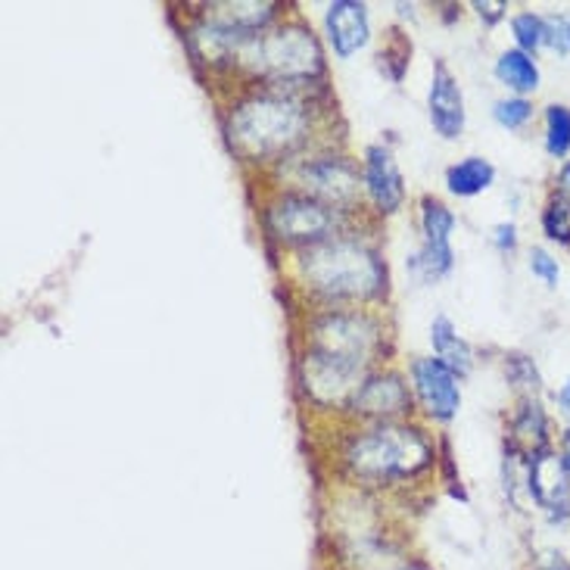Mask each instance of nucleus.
I'll return each mask as SVG.
<instances>
[{"instance_id":"nucleus-1","label":"nucleus","mask_w":570,"mask_h":570,"mask_svg":"<svg viewBox=\"0 0 570 570\" xmlns=\"http://www.w3.org/2000/svg\"><path fill=\"white\" fill-rule=\"evenodd\" d=\"M228 147L247 163L296 154L312 135V104L291 88H263L237 100L225 119Z\"/></svg>"},{"instance_id":"nucleus-2","label":"nucleus","mask_w":570,"mask_h":570,"mask_svg":"<svg viewBox=\"0 0 570 570\" xmlns=\"http://www.w3.org/2000/svg\"><path fill=\"white\" fill-rule=\"evenodd\" d=\"M299 278L327 303H368L384 296L390 284L384 256L358 237H334L318 247L299 249Z\"/></svg>"},{"instance_id":"nucleus-3","label":"nucleus","mask_w":570,"mask_h":570,"mask_svg":"<svg viewBox=\"0 0 570 570\" xmlns=\"http://www.w3.org/2000/svg\"><path fill=\"white\" fill-rule=\"evenodd\" d=\"M237 66L263 78L265 88H308L324 76L322 41L306 22H281L249 38Z\"/></svg>"},{"instance_id":"nucleus-4","label":"nucleus","mask_w":570,"mask_h":570,"mask_svg":"<svg viewBox=\"0 0 570 570\" xmlns=\"http://www.w3.org/2000/svg\"><path fill=\"white\" fill-rule=\"evenodd\" d=\"M436 449L428 433L415 424L384 421L368 431L353 433L343 446V462L362 480H396L415 478L424 468H431Z\"/></svg>"},{"instance_id":"nucleus-5","label":"nucleus","mask_w":570,"mask_h":570,"mask_svg":"<svg viewBox=\"0 0 570 570\" xmlns=\"http://www.w3.org/2000/svg\"><path fill=\"white\" fill-rule=\"evenodd\" d=\"M384 324L368 312L327 308L308 322L306 350L331 355V358L346 362V365L368 374L371 365L377 362V355L384 350Z\"/></svg>"},{"instance_id":"nucleus-6","label":"nucleus","mask_w":570,"mask_h":570,"mask_svg":"<svg viewBox=\"0 0 570 570\" xmlns=\"http://www.w3.org/2000/svg\"><path fill=\"white\" fill-rule=\"evenodd\" d=\"M263 225L268 237H275L278 244L308 249L340 237L343 213L303 190H281L265 203Z\"/></svg>"},{"instance_id":"nucleus-7","label":"nucleus","mask_w":570,"mask_h":570,"mask_svg":"<svg viewBox=\"0 0 570 570\" xmlns=\"http://www.w3.org/2000/svg\"><path fill=\"white\" fill-rule=\"evenodd\" d=\"M299 185H303V194L334 206V209H340L346 216L362 200L365 178L358 175V169L346 156L331 154L303 159L299 163Z\"/></svg>"},{"instance_id":"nucleus-8","label":"nucleus","mask_w":570,"mask_h":570,"mask_svg":"<svg viewBox=\"0 0 570 570\" xmlns=\"http://www.w3.org/2000/svg\"><path fill=\"white\" fill-rule=\"evenodd\" d=\"M409 377H412V393H415L417 405L424 409V415L440 424H449L462 409V386H459V374L446 368L436 355H417L409 365Z\"/></svg>"},{"instance_id":"nucleus-9","label":"nucleus","mask_w":570,"mask_h":570,"mask_svg":"<svg viewBox=\"0 0 570 570\" xmlns=\"http://www.w3.org/2000/svg\"><path fill=\"white\" fill-rule=\"evenodd\" d=\"M412 390L405 384L400 371H371L368 377L358 384L350 400V412L358 417H371L377 424L396 421V417L412 412Z\"/></svg>"},{"instance_id":"nucleus-10","label":"nucleus","mask_w":570,"mask_h":570,"mask_svg":"<svg viewBox=\"0 0 570 570\" xmlns=\"http://www.w3.org/2000/svg\"><path fill=\"white\" fill-rule=\"evenodd\" d=\"M527 490L552 521L570 518V471L561 455L542 449L527 459Z\"/></svg>"},{"instance_id":"nucleus-11","label":"nucleus","mask_w":570,"mask_h":570,"mask_svg":"<svg viewBox=\"0 0 570 570\" xmlns=\"http://www.w3.org/2000/svg\"><path fill=\"white\" fill-rule=\"evenodd\" d=\"M362 178H365V197L381 216H396L405 203V181L393 154L384 144H371L362 159Z\"/></svg>"},{"instance_id":"nucleus-12","label":"nucleus","mask_w":570,"mask_h":570,"mask_svg":"<svg viewBox=\"0 0 570 570\" xmlns=\"http://www.w3.org/2000/svg\"><path fill=\"white\" fill-rule=\"evenodd\" d=\"M324 35L334 57L350 60L358 50H365L371 41L368 7L358 0H334L324 10Z\"/></svg>"},{"instance_id":"nucleus-13","label":"nucleus","mask_w":570,"mask_h":570,"mask_svg":"<svg viewBox=\"0 0 570 570\" xmlns=\"http://www.w3.org/2000/svg\"><path fill=\"white\" fill-rule=\"evenodd\" d=\"M428 116H431L433 131L443 140H459L464 131V94L455 76L446 69V62H436L428 91Z\"/></svg>"},{"instance_id":"nucleus-14","label":"nucleus","mask_w":570,"mask_h":570,"mask_svg":"<svg viewBox=\"0 0 570 570\" xmlns=\"http://www.w3.org/2000/svg\"><path fill=\"white\" fill-rule=\"evenodd\" d=\"M431 346L433 355L452 368L459 377H468L471 368H474V350L471 343L459 334V327L452 324L449 315H436L431 322Z\"/></svg>"},{"instance_id":"nucleus-15","label":"nucleus","mask_w":570,"mask_h":570,"mask_svg":"<svg viewBox=\"0 0 570 570\" xmlns=\"http://www.w3.org/2000/svg\"><path fill=\"white\" fill-rule=\"evenodd\" d=\"M495 181V169L490 159L483 156H464L455 166L446 169V187L455 197H478L483 190H490Z\"/></svg>"},{"instance_id":"nucleus-16","label":"nucleus","mask_w":570,"mask_h":570,"mask_svg":"<svg viewBox=\"0 0 570 570\" xmlns=\"http://www.w3.org/2000/svg\"><path fill=\"white\" fill-rule=\"evenodd\" d=\"M495 78L514 94H533L540 88V66L524 50H505L495 60Z\"/></svg>"},{"instance_id":"nucleus-17","label":"nucleus","mask_w":570,"mask_h":570,"mask_svg":"<svg viewBox=\"0 0 570 570\" xmlns=\"http://www.w3.org/2000/svg\"><path fill=\"white\" fill-rule=\"evenodd\" d=\"M511 446H524L527 455L546 449V412L537 400H524L518 415L511 417Z\"/></svg>"},{"instance_id":"nucleus-18","label":"nucleus","mask_w":570,"mask_h":570,"mask_svg":"<svg viewBox=\"0 0 570 570\" xmlns=\"http://www.w3.org/2000/svg\"><path fill=\"white\" fill-rule=\"evenodd\" d=\"M452 265H455L452 244H421V249L409 256V272L428 284L446 278Z\"/></svg>"},{"instance_id":"nucleus-19","label":"nucleus","mask_w":570,"mask_h":570,"mask_svg":"<svg viewBox=\"0 0 570 570\" xmlns=\"http://www.w3.org/2000/svg\"><path fill=\"white\" fill-rule=\"evenodd\" d=\"M455 213L449 209L446 203L436 197H421V234L424 244H452L455 234Z\"/></svg>"},{"instance_id":"nucleus-20","label":"nucleus","mask_w":570,"mask_h":570,"mask_svg":"<svg viewBox=\"0 0 570 570\" xmlns=\"http://www.w3.org/2000/svg\"><path fill=\"white\" fill-rule=\"evenodd\" d=\"M546 150L564 159L570 154V107L552 104L546 109Z\"/></svg>"},{"instance_id":"nucleus-21","label":"nucleus","mask_w":570,"mask_h":570,"mask_svg":"<svg viewBox=\"0 0 570 570\" xmlns=\"http://www.w3.org/2000/svg\"><path fill=\"white\" fill-rule=\"evenodd\" d=\"M409 57H412V45L402 38L400 31L393 29L390 38H386V45L381 47V53H377V66H381V72L390 81H402L405 69H409Z\"/></svg>"},{"instance_id":"nucleus-22","label":"nucleus","mask_w":570,"mask_h":570,"mask_svg":"<svg viewBox=\"0 0 570 570\" xmlns=\"http://www.w3.org/2000/svg\"><path fill=\"white\" fill-rule=\"evenodd\" d=\"M511 31H514L518 50H524V53H530V57L546 45V19L537 13L514 16V19H511Z\"/></svg>"},{"instance_id":"nucleus-23","label":"nucleus","mask_w":570,"mask_h":570,"mask_svg":"<svg viewBox=\"0 0 570 570\" xmlns=\"http://www.w3.org/2000/svg\"><path fill=\"white\" fill-rule=\"evenodd\" d=\"M542 232H546L549 240H558V244L570 247V203L561 194L552 197V203L546 206V213H542Z\"/></svg>"},{"instance_id":"nucleus-24","label":"nucleus","mask_w":570,"mask_h":570,"mask_svg":"<svg viewBox=\"0 0 570 570\" xmlns=\"http://www.w3.org/2000/svg\"><path fill=\"white\" fill-rule=\"evenodd\" d=\"M505 374H509L511 384L518 386V390H527V393H537L542 384L540 371L533 365V358H527V355H509Z\"/></svg>"},{"instance_id":"nucleus-25","label":"nucleus","mask_w":570,"mask_h":570,"mask_svg":"<svg viewBox=\"0 0 570 570\" xmlns=\"http://www.w3.org/2000/svg\"><path fill=\"white\" fill-rule=\"evenodd\" d=\"M495 122L502 125V128H524L530 122V116H533V107H530V100L524 97H509V100H499L493 107Z\"/></svg>"},{"instance_id":"nucleus-26","label":"nucleus","mask_w":570,"mask_h":570,"mask_svg":"<svg viewBox=\"0 0 570 570\" xmlns=\"http://www.w3.org/2000/svg\"><path fill=\"white\" fill-rule=\"evenodd\" d=\"M546 45L558 53H570V16H549L546 19Z\"/></svg>"},{"instance_id":"nucleus-27","label":"nucleus","mask_w":570,"mask_h":570,"mask_svg":"<svg viewBox=\"0 0 570 570\" xmlns=\"http://www.w3.org/2000/svg\"><path fill=\"white\" fill-rule=\"evenodd\" d=\"M530 272L546 284V287H558V278H561V268H558V259H552L546 249H533L530 253Z\"/></svg>"},{"instance_id":"nucleus-28","label":"nucleus","mask_w":570,"mask_h":570,"mask_svg":"<svg viewBox=\"0 0 570 570\" xmlns=\"http://www.w3.org/2000/svg\"><path fill=\"white\" fill-rule=\"evenodd\" d=\"M471 7L478 10V16L487 22V26H495V22L505 16V10H509V3H505V0H487V3H483V0H474Z\"/></svg>"},{"instance_id":"nucleus-29","label":"nucleus","mask_w":570,"mask_h":570,"mask_svg":"<svg viewBox=\"0 0 570 570\" xmlns=\"http://www.w3.org/2000/svg\"><path fill=\"white\" fill-rule=\"evenodd\" d=\"M493 244L502 253H511V249L518 247V228L511 225V222H502V225H495L493 228Z\"/></svg>"},{"instance_id":"nucleus-30","label":"nucleus","mask_w":570,"mask_h":570,"mask_svg":"<svg viewBox=\"0 0 570 570\" xmlns=\"http://www.w3.org/2000/svg\"><path fill=\"white\" fill-rule=\"evenodd\" d=\"M556 402H558V409H561V415L570 421V381L568 384H561V390L556 393Z\"/></svg>"},{"instance_id":"nucleus-31","label":"nucleus","mask_w":570,"mask_h":570,"mask_svg":"<svg viewBox=\"0 0 570 570\" xmlns=\"http://www.w3.org/2000/svg\"><path fill=\"white\" fill-rule=\"evenodd\" d=\"M558 181H561V187H558V194H561V197H564V200L570 203V163H568V166H564V169H561V178H558Z\"/></svg>"},{"instance_id":"nucleus-32","label":"nucleus","mask_w":570,"mask_h":570,"mask_svg":"<svg viewBox=\"0 0 570 570\" xmlns=\"http://www.w3.org/2000/svg\"><path fill=\"white\" fill-rule=\"evenodd\" d=\"M537 570H570V568L561 561V556H546V561H542Z\"/></svg>"},{"instance_id":"nucleus-33","label":"nucleus","mask_w":570,"mask_h":570,"mask_svg":"<svg viewBox=\"0 0 570 570\" xmlns=\"http://www.w3.org/2000/svg\"><path fill=\"white\" fill-rule=\"evenodd\" d=\"M561 459H564V464H568L570 471V431L564 433V440H561Z\"/></svg>"},{"instance_id":"nucleus-34","label":"nucleus","mask_w":570,"mask_h":570,"mask_svg":"<svg viewBox=\"0 0 570 570\" xmlns=\"http://www.w3.org/2000/svg\"><path fill=\"white\" fill-rule=\"evenodd\" d=\"M409 570H417V568H409Z\"/></svg>"}]
</instances>
